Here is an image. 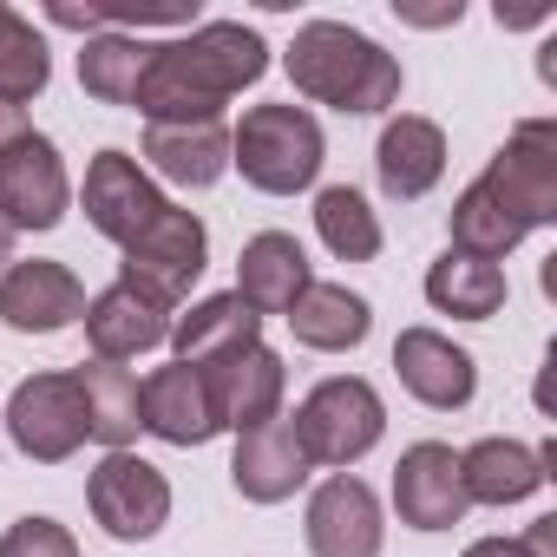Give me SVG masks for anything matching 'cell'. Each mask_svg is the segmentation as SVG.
Returning <instances> with one entry per match:
<instances>
[{"label":"cell","mask_w":557,"mask_h":557,"mask_svg":"<svg viewBox=\"0 0 557 557\" xmlns=\"http://www.w3.org/2000/svg\"><path fill=\"white\" fill-rule=\"evenodd\" d=\"M269 73V47L243 21H203L184 40H151V66L138 79L145 125H197L223 119V106Z\"/></svg>","instance_id":"obj_1"},{"label":"cell","mask_w":557,"mask_h":557,"mask_svg":"<svg viewBox=\"0 0 557 557\" xmlns=\"http://www.w3.org/2000/svg\"><path fill=\"white\" fill-rule=\"evenodd\" d=\"M289 79L302 99L315 106H335L348 119H368V112H387L400 99V60L387 47H374L368 34L342 27V21H309L296 27L289 53H283Z\"/></svg>","instance_id":"obj_2"},{"label":"cell","mask_w":557,"mask_h":557,"mask_svg":"<svg viewBox=\"0 0 557 557\" xmlns=\"http://www.w3.org/2000/svg\"><path fill=\"white\" fill-rule=\"evenodd\" d=\"M322 158H329V138H322L315 112H302V106H249L243 125L230 132V164L262 197L309 190L322 177Z\"/></svg>","instance_id":"obj_3"},{"label":"cell","mask_w":557,"mask_h":557,"mask_svg":"<svg viewBox=\"0 0 557 557\" xmlns=\"http://www.w3.org/2000/svg\"><path fill=\"white\" fill-rule=\"evenodd\" d=\"M289 426H296L309 466H335V472H348L355 459H368V453L381 446V433H387V407H381L374 381H361V374H329V381L309 387V400L289 413Z\"/></svg>","instance_id":"obj_4"},{"label":"cell","mask_w":557,"mask_h":557,"mask_svg":"<svg viewBox=\"0 0 557 557\" xmlns=\"http://www.w3.org/2000/svg\"><path fill=\"white\" fill-rule=\"evenodd\" d=\"M479 190L531 236L544 223H557V125L550 119H524L485 164Z\"/></svg>","instance_id":"obj_5"},{"label":"cell","mask_w":557,"mask_h":557,"mask_svg":"<svg viewBox=\"0 0 557 557\" xmlns=\"http://www.w3.org/2000/svg\"><path fill=\"white\" fill-rule=\"evenodd\" d=\"M210 262V230L197 210H177L164 203V216L125 243V262H119V283H132L138 296H151L158 309H177L190 296V283Z\"/></svg>","instance_id":"obj_6"},{"label":"cell","mask_w":557,"mask_h":557,"mask_svg":"<svg viewBox=\"0 0 557 557\" xmlns=\"http://www.w3.org/2000/svg\"><path fill=\"white\" fill-rule=\"evenodd\" d=\"M0 420H8V440L34 466H60V459H73L92 440L86 433V394H79L73 374H34V381H21Z\"/></svg>","instance_id":"obj_7"},{"label":"cell","mask_w":557,"mask_h":557,"mask_svg":"<svg viewBox=\"0 0 557 557\" xmlns=\"http://www.w3.org/2000/svg\"><path fill=\"white\" fill-rule=\"evenodd\" d=\"M86 505H92V518L106 524V537L145 544V537H158L164 518H171V479H164L151 459H138V453H106V459L92 466V479H86Z\"/></svg>","instance_id":"obj_8"},{"label":"cell","mask_w":557,"mask_h":557,"mask_svg":"<svg viewBox=\"0 0 557 557\" xmlns=\"http://www.w3.org/2000/svg\"><path fill=\"white\" fill-rule=\"evenodd\" d=\"M197 374H203V387H210L216 433H223V426H230V433H256V426H269V420H283L289 368H283V355H275V348L249 342V348H236V355L197 368Z\"/></svg>","instance_id":"obj_9"},{"label":"cell","mask_w":557,"mask_h":557,"mask_svg":"<svg viewBox=\"0 0 557 557\" xmlns=\"http://www.w3.org/2000/svg\"><path fill=\"white\" fill-rule=\"evenodd\" d=\"M73 203V184H66V164H60V145L47 132H21L8 151H0V216L14 230H53Z\"/></svg>","instance_id":"obj_10"},{"label":"cell","mask_w":557,"mask_h":557,"mask_svg":"<svg viewBox=\"0 0 557 557\" xmlns=\"http://www.w3.org/2000/svg\"><path fill=\"white\" fill-rule=\"evenodd\" d=\"M79 203H86V223L106 236V243H132V236H145L158 216H164V190L151 184V171L132 158V151H99L92 164H86V190H79Z\"/></svg>","instance_id":"obj_11"},{"label":"cell","mask_w":557,"mask_h":557,"mask_svg":"<svg viewBox=\"0 0 557 557\" xmlns=\"http://www.w3.org/2000/svg\"><path fill=\"white\" fill-rule=\"evenodd\" d=\"M0 322L14 335H60L86 322V283L66 262H8L0 269Z\"/></svg>","instance_id":"obj_12"},{"label":"cell","mask_w":557,"mask_h":557,"mask_svg":"<svg viewBox=\"0 0 557 557\" xmlns=\"http://www.w3.org/2000/svg\"><path fill=\"white\" fill-rule=\"evenodd\" d=\"M394 511L413 531H453L472 511V498L459 485V453L446 440H420V446L400 453V466H394Z\"/></svg>","instance_id":"obj_13"},{"label":"cell","mask_w":557,"mask_h":557,"mask_svg":"<svg viewBox=\"0 0 557 557\" xmlns=\"http://www.w3.org/2000/svg\"><path fill=\"white\" fill-rule=\"evenodd\" d=\"M309 550L315 557H381L387 524H381V498L374 485H361L355 472H335L315 485L309 498Z\"/></svg>","instance_id":"obj_14"},{"label":"cell","mask_w":557,"mask_h":557,"mask_svg":"<svg viewBox=\"0 0 557 557\" xmlns=\"http://www.w3.org/2000/svg\"><path fill=\"white\" fill-rule=\"evenodd\" d=\"M394 374H400V387H407L420 407H433V413L472 407V394H479V361H472L453 335H440V329H400V342H394Z\"/></svg>","instance_id":"obj_15"},{"label":"cell","mask_w":557,"mask_h":557,"mask_svg":"<svg viewBox=\"0 0 557 557\" xmlns=\"http://www.w3.org/2000/svg\"><path fill=\"white\" fill-rule=\"evenodd\" d=\"M309 283H315V275H309V249H302L289 230H262V236H249L243 256H236V289H230V296L262 322V315H289Z\"/></svg>","instance_id":"obj_16"},{"label":"cell","mask_w":557,"mask_h":557,"mask_svg":"<svg viewBox=\"0 0 557 557\" xmlns=\"http://www.w3.org/2000/svg\"><path fill=\"white\" fill-rule=\"evenodd\" d=\"M230 479L249 505H283L309 485V453L296 440L289 420H269L256 433H236V459H230Z\"/></svg>","instance_id":"obj_17"},{"label":"cell","mask_w":557,"mask_h":557,"mask_svg":"<svg viewBox=\"0 0 557 557\" xmlns=\"http://www.w3.org/2000/svg\"><path fill=\"white\" fill-rule=\"evenodd\" d=\"M86 342H92V361H138L171 342V309H158L132 283H112L86 302Z\"/></svg>","instance_id":"obj_18"},{"label":"cell","mask_w":557,"mask_h":557,"mask_svg":"<svg viewBox=\"0 0 557 557\" xmlns=\"http://www.w3.org/2000/svg\"><path fill=\"white\" fill-rule=\"evenodd\" d=\"M374 177L394 203H420L446 177V132L433 119H413V112L387 119V132L374 145Z\"/></svg>","instance_id":"obj_19"},{"label":"cell","mask_w":557,"mask_h":557,"mask_svg":"<svg viewBox=\"0 0 557 557\" xmlns=\"http://www.w3.org/2000/svg\"><path fill=\"white\" fill-rule=\"evenodd\" d=\"M138 420L145 433H158L164 446H203L216 440V413H210V387L197 368L171 361L151 381H138Z\"/></svg>","instance_id":"obj_20"},{"label":"cell","mask_w":557,"mask_h":557,"mask_svg":"<svg viewBox=\"0 0 557 557\" xmlns=\"http://www.w3.org/2000/svg\"><path fill=\"white\" fill-rule=\"evenodd\" d=\"M145 164L164 184L184 190H210L230 171V125L223 119H197V125H145Z\"/></svg>","instance_id":"obj_21"},{"label":"cell","mask_w":557,"mask_h":557,"mask_svg":"<svg viewBox=\"0 0 557 557\" xmlns=\"http://www.w3.org/2000/svg\"><path fill=\"white\" fill-rule=\"evenodd\" d=\"M544 479H550V472H544L537 446H524V440H498V433H492V440H479V446L459 453V485H466L472 505H518V498H531Z\"/></svg>","instance_id":"obj_22"},{"label":"cell","mask_w":557,"mask_h":557,"mask_svg":"<svg viewBox=\"0 0 557 557\" xmlns=\"http://www.w3.org/2000/svg\"><path fill=\"white\" fill-rule=\"evenodd\" d=\"M289 329H296V342L315 348V355H348V348L368 342L374 309H368V296H355L348 283H309V289L296 296V309H289Z\"/></svg>","instance_id":"obj_23"},{"label":"cell","mask_w":557,"mask_h":557,"mask_svg":"<svg viewBox=\"0 0 557 557\" xmlns=\"http://www.w3.org/2000/svg\"><path fill=\"white\" fill-rule=\"evenodd\" d=\"M249 342H262V322L236 296H203L171 322V348H177L184 368H210V361H223V355H236Z\"/></svg>","instance_id":"obj_24"},{"label":"cell","mask_w":557,"mask_h":557,"mask_svg":"<svg viewBox=\"0 0 557 557\" xmlns=\"http://www.w3.org/2000/svg\"><path fill=\"white\" fill-rule=\"evenodd\" d=\"M73 381L86 394V433L106 453H132V440L145 433V420H138V374L119 368V361H79Z\"/></svg>","instance_id":"obj_25"},{"label":"cell","mask_w":557,"mask_h":557,"mask_svg":"<svg viewBox=\"0 0 557 557\" xmlns=\"http://www.w3.org/2000/svg\"><path fill=\"white\" fill-rule=\"evenodd\" d=\"M426 302H433L440 315H459V322H492V315L505 309V269L446 249V256L426 269Z\"/></svg>","instance_id":"obj_26"},{"label":"cell","mask_w":557,"mask_h":557,"mask_svg":"<svg viewBox=\"0 0 557 557\" xmlns=\"http://www.w3.org/2000/svg\"><path fill=\"white\" fill-rule=\"evenodd\" d=\"M145 66H151V40H138V34H92L86 53H79V86L99 106H132Z\"/></svg>","instance_id":"obj_27"},{"label":"cell","mask_w":557,"mask_h":557,"mask_svg":"<svg viewBox=\"0 0 557 557\" xmlns=\"http://www.w3.org/2000/svg\"><path fill=\"white\" fill-rule=\"evenodd\" d=\"M47 79H53L47 40L34 34L27 14H14L8 0H0V106H21L27 112V99L47 92Z\"/></svg>","instance_id":"obj_28"},{"label":"cell","mask_w":557,"mask_h":557,"mask_svg":"<svg viewBox=\"0 0 557 557\" xmlns=\"http://www.w3.org/2000/svg\"><path fill=\"white\" fill-rule=\"evenodd\" d=\"M315 230H322L329 256H342V262H374L381 256V216L368 210V197L355 184H329L315 197Z\"/></svg>","instance_id":"obj_29"},{"label":"cell","mask_w":557,"mask_h":557,"mask_svg":"<svg viewBox=\"0 0 557 557\" xmlns=\"http://www.w3.org/2000/svg\"><path fill=\"white\" fill-rule=\"evenodd\" d=\"M518 243H524V230H518L479 184H466L459 203H453V249H459V256H479V262H505Z\"/></svg>","instance_id":"obj_30"},{"label":"cell","mask_w":557,"mask_h":557,"mask_svg":"<svg viewBox=\"0 0 557 557\" xmlns=\"http://www.w3.org/2000/svg\"><path fill=\"white\" fill-rule=\"evenodd\" d=\"M0 557H79V544L53 518H21V524H8V537H0Z\"/></svg>","instance_id":"obj_31"},{"label":"cell","mask_w":557,"mask_h":557,"mask_svg":"<svg viewBox=\"0 0 557 557\" xmlns=\"http://www.w3.org/2000/svg\"><path fill=\"white\" fill-rule=\"evenodd\" d=\"M518 544H524L531 557H557V518H537V524H531Z\"/></svg>","instance_id":"obj_32"},{"label":"cell","mask_w":557,"mask_h":557,"mask_svg":"<svg viewBox=\"0 0 557 557\" xmlns=\"http://www.w3.org/2000/svg\"><path fill=\"white\" fill-rule=\"evenodd\" d=\"M466 557H531L518 537H479V544H466Z\"/></svg>","instance_id":"obj_33"},{"label":"cell","mask_w":557,"mask_h":557,"mask_svg":"<svg viewBox=\"0 0 557 557\" xmlns=\"http://www.w3.org/2000/svg\"><path fill=\"white\" fill-rule=\"evenodd\" d=\"M21 132H27V112H21V106H0V151H8Z\"/></svg>","instance_id":"obj_34"},{"label":"cell","mask_w":557,"mask_h":557,"mask_svg":"<svg viewBox=\"0 0 557 557\" xmlns=\"http://www.w3.org/2000/svg\"><path fill=\"white\" fill-rule=\"evenodd\" d=\"M14 243H21V230H14L8 216H0V269H8V262H14Z\"/></svg>","instance_id":"obj_35"}]
</instances>
